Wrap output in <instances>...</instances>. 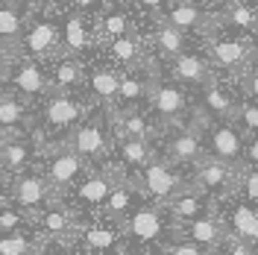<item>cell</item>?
Masks as SVG:
<instances>
[{
	"mask_svg": "<svg viewBox=\"0 0 258 255\" xmlns=\"http://www.w3.org/2000/svg\"><path fill=\"white\" fill-rule=\"evenodd\" d=\"M120 229H123L126 249H147V252H159L161 246L182 238V226L176 217L161 203H150V200L135 208L120 223Z\"/></svg>",
	"mask_w": 258,
	"mask_h": 255,
	"instance_id": "6da1fadb",
	"label": "cell"
},
{
	"mask_svg": "<svg viewBox=\"0 0 258 255\" xmlns=\"http://www.w3.org/2000/svg\"><path fill=\"white\" fill-rule=\"evenodd\" d=\"M129 176L132 173L123 161H109V164H100L94 170H88L80 179V185L74 188V208L82 217H97L103 211V206L109 203L112 191L120 182H126Z\"/></svg>",
	"mask_w": 258,
	"mask_h": 255,
	"instance_id": "7a4b0ae2",
	"label": "cell"
},
{
	"mask_svg": "<svg viewBox=\"0 0 258 255\" xmlns=\"http://www.w3.org/2000/svg\"><path fill=\"white\" fill-rule=\"evenodd\" d=\"M82 217L74 206H64L62 200L44 206L41 211L32 214V226L47 243L56 246H74L80 243V232H82Z\"/></svg>",
	"mask_w": 258,
	"mask_h": 255,
	"instance_id": "3957f363",
	"label": "cell"
},
{
	"mask_svg": "<svg viewBox=\"0 0 258 255\" xmlns=\"http://www.w3.org/2000/svg\"><path fill=\"white\" fill-rule=\"evenodd\" d=\"M132 182H135V188L141 191L144 200L161 203V206L170 203V200H173L176 194H182L185 188H191V179H185L167 159L150 161L144 170L132 173Z\"/></svg>",
	"mask_w": 258,
	"mask_h": 255,
	"instance_id": "277c9868",
	"label": "cell"
},
{
	"mask_svg": "<svg viewBox=\"0 0 258 255\" xmlns=\"http://www.w3.org/2000/svg\"><path fill=\"white\" fill-rule=\"evenodd\" d=\"M47 164H44V176L50 179V185L56 188L59 200L62 194L74 191L80 185V179L88 173V161L82 159L77 150H71V144L62 141L56 147H47Z\"/></svg>",
	"mask_w": 258,
	"mask_h": 255,
	"instance_id": "5b68a950",
	"label": "cell"
},
{
	"mask_svg": "<svg viewBox=\"0 0 258 255\" xmlns=\"http://www.w3.org/2000/svg\"><path fill=\"white\" fill-rule=\"evenodd\" d=\"M238 176H241V167L206 156L200 164H194L191 185H197L200 191H206L214 200H226V197H235L238 191Z\"/></svg>",
	"mask_w": 258,
	"mask_h": 255,
	"instance_id": "8992f818",
	"label": "cell"
},
{
	"mask_svg": "<svg viewBox=\"0 0 258 255\" xmlns=\"http://www.w3.org/2000/svg\"><path fill=\"white\" fill-rule=\"evenodd\" d=\"M112 138H114L112 117H109V123H103V117H88L64 141L71 144V150H77L85 161H103L112 150Z\"/></svg>",
	"mask_w": 258,
	"mask_h": 255,
	"instance_id": "52a82bcc",
	"label": "cell"
},
{
	"mask_svg": "<svg viewBox=\"0 0 258 255\" xmlns=\"http://www.w3.org/2000/svg\"><path fill=\"white\" fill-rule=\"evenodd\" d=\"M6 197H9L12 206L24 208V211H30V214H35V211H41L44 206H50V203L59 200V194L50 185L47 176L32 173V170L18 173L15 179H12V185H9V194H6Z\"/></svg>",
	"mask_w": 258,
	"mask_h": 255,
	"instance_id": "ba28073f",
	"label": "cell"
},
{
	"mask_svg": "<svg viewBox=\"0 0 258 255\" xmlns=\"http://www.w3.org/2000/svg\"><path fill=\"white\" fill-rule=\"evenodd\" d=\"M80 243H82V255H120L126 249L120 223L106 220V217L82 220ZM80 243H77V246H80Z\"/></svg>",
	"mask_w": 258,
	"mask_h": 255,
	"instance_id": "9c48e42d",
	"label": "cell"
},
{
	"mask_svg": "<svg viewBox=\"0 0 258 255\" xmlns=\"http://www.w3.org/2000/svg\"><path fill=\"white\" fill-rule=\"evenodd\" d=\"M217 211H220V217H223L232 238L258 246V206L255 203H246L243 197L235 194V197L217 200Z\"/></svg>",
	"mask_w": 258,
	"mask_h": 255,
	"instance_id": "30bf717a",
	"label": "cell"
},
{
	"mask_svg": "<svg viewBox=\"0 0 258 255\" xmlns=\"http://www.w3.org/2000/svg\"><path fill=\"white\" fill-rule=\"evenodd\" d=\"M206 150H209V156H214V159L229 161L235 167H243L246 135L232 120H217V123H211L206 129Z\"/></svg>",
	"mask_w": 258,
	"mask_h": 255,
	"instance_id": "8fae6325",
	"label": "cell"
},
{
	"mask_svg": "<svg viewBox=\"0 0 258 255\" xmlns=\"http://www.w3.org/2000/svg\"><path fill=\"white\" fill-rule=\"evenodd\" d=\"M21 50L27 59H56L62 56V30L47 18H35L24 27Z\"/></svg>",
	"mask_w": 258,
	"mask_h": 255,
	"instance_id": "7c38bea8",
	"label": "cell"
},
{
	"mask_svg": "<svg viewBox=\"0 0 258 255\" xmlns=\"http://www.w3.org/2000/svg\"><path fill=\"white\" fill-rule=\"evenodd\" d=\"M85 103L77 100L74 94H62V91H56V94L50 97L47 103H44V126L53 129V132H74V129L80 126L82 120H85Z\"/></svg>",
	"mask_w": 258,
	"mask_h": 255,
	"instance_id": "4fadbf2b",
	"label": "cell"
},
{
	"mask_svg": "<svg viewBox=\"0 0 258 255\" xmlns=\"http://www.w3.org/2000/svg\"><path fill=\"white\" fill-rule=\"evenodd\" d=\"M206 156H209L206 138L197 126H179L164 141V159L170 164H200Z\"/></svg>",
	"mask_w": 258,
	"mask_h": 255,
	"instance_id": "5bb4252c",
	"label": "cell"
},
{
	"mask_svg": "<svg viewBox=\"0 0 258 255\" xmlns=\"http://www.w3.org/2000/svg\"><path fill=\"white\" fill-rule=\"evenodd\" d=\"M182 238L194 240V243H200V246H206V249L223 252V246L229 243L232 235H229V229H226L220 211L214 208V211L197 217V220H191V223H182Z\"/></svg>",
	"mask_w": 258,
	"mask_h": 255,
	"instance_id": "9a60e30c",
	"label": "cell"
},
{
	"mask_svg": "<svg viewBox=\"0 0 258 255\" xmlns=\"http://www.w3.org/2000/svg\"><path fill=\"white\" fill-rule=\"evenodd\" d=\"M3 82H9L12 88H18L24 97H38V94L53 91L50 77L32 59H27V56L24 59H15V62L3 71Z\"/></svg>",
	"mask_w": 258,
	"mask_h": 255,
	"instance_id": "2e32d148",
	"label": "cell"
},
{
	"mask_svg": "<svg viewBox=\"0 0 258 255\" xmlns=\"http://www.w3.org/2000/svg\"><path fill=\"white\" fill-rule=\"evenodd\" d=\"M211 62L217 68H223L229 74H241L249 65L255 62V50L249 41H241V38H214L209 44Z\"/></svg>",
	"mask_w": 258,
	"mask_h": 255,
	"instance_id": "e0dca14e",
	"label": "cell"
},
{
	"mask_svg": "<svg viewBox=\"0 0 258 255\" xmlns=\"http://www.w3.org/2000/svg\"><path fill=\"white\" fill-rule=\"evenodd\" d=\"M150 106L161 117V123H179V117L188 109V97L176 82L153 80L150 85Z\"/></svg>",
	"mask_w": 258,
	"mask_h": 255,
	"instance_id": "ac0fdd59",
	"label": "cell"
},
{
	"mask_svg": "<svg viewBox=\"0 0 258 255\" xmlns=\"http://www.w3.org/2000/svg\"><path fill=\"white\" fill-rule=\"evenodd\" d=\"M164 208H167V211L179 220V226H182V223H191L197 217L214 211V208H217V200L209 197L206 191H200L197 185H191V188H185L182 194H176L170 203H164Z\"/></svg>",
	"mask_w": 258,
	"mask_h": 255,
	"instance_id": "d6986e66",
	"label": "cell"
},
{
	"mask_svg": "<svg viewBox=\"0 0 258 255\" xmlns=\"http://www.w3.org/2000/svg\"><path fill=\"white\" fill-rule=\"evenodd\" d=\"M141 203H144V197H141V191L135 188V182H132V176H129L126 182H120V185L112 191L109 203L103 206V211H100L97 217H106V220H114V223H123V220H126Z\"/></svg>",
	"mask_w": 258,
	"mask_h": 255,
	"instance_id": "ffe728a7",
	"label": "cell"
},
{
	"mask_svg": "<svg viewBox=\"0 0 258 255\" xmlns=\"http://www.w3.org/2000/svg\"><path fill=\"white\" fill-rule=\"evenodd\" d=\"M35 159V147L30 138L15 135V138H0V170L6 173H24Z\"/></svg>",
	"mask_w": 258,
	"mask_h": 255,
	"instance_id": "44dd1931",
	"label": "cell"
},
{
	"mask_svg": "<svg viewBox=\"0 0 258 255\" xmlns=\"http://www.w3.org/2000/svg\"><path fill=\"white\" fill-rule=\"evenodd\" d=\"M170 77L176 82H182V85H200V88H206L209 82H214L211 65L203 56H197V53H182L179 59H173Z\"/></svg>",
	"mask_w": 258,
	"mask_h": 255,
	"instance_id": "7402d4cb",
	"label": "cell"
},
{
	"mask_svg": "<svg viewBox=\"0 0 258 255\" xmlns=\"http://www.w3.org/2000/svg\"><path fill=\"white\" fill-rule=\"evenodd\" d=\"M109 117H112V126H114V141L117 138H141V141H150L156 135V129L147 120V114L135 112V109H126V112L109 109Z\"/></svg>",
	"mask_w": 258,
	"mask_h": 255,
	"instance_id": "603a6c76",
	"label": "cell"
},
{
	"mask_svg": "<svg viewBox=\"0 0 258 255\" xmlns=\"http://www.w3.org/2000/svg\"><path fill=\"white\" fill-rule=\"evenodd\" d=\"M85 82V71L74 56H56L53 68H50V85L53 91H62V94H74Z\"/></svg>",
	"mask_w": 258,
	"mask_h": 255,
	"instance_id": "cb8c5ba5",
	"label": "cell"
},
{
	"mask_svg": "<svg viewBox=\"0 0 258 255\" xmlns=\"http://www.w3.org/2000/svg\"><path fill=\"white\" fill-rule=\"evenodd\" d=\"M167 24H173L176 30L182 32H191V30H200L206 32V12L194 3V0H173L170 6H167V15H164Z\"/></svg>",
	"mask_w": 258,
	"mask_h": 255,
	"instance_id": "d4e9b609",
	"label": "cell"
},
{
	"mask_svg": "<svg viewBox=\"0 0 258 255\" xmlns=\"http://www.w3.org/2000/svg\"><path fill=\"white\" fill-rule=\"evenodd\" d=\"M203 109H206L214 120H235L241 103L229 94L226 88H220L217 82H209V85L203 88Z\"/></svg>",
	"mask_w": 258,
	"mask_h": 255,
	"instance_id": "484cf974",
	"label": "cell"
},
{
	"mask_svg": "<svg viewBox=\"0 0 258 255\" xmlns=\"http://www.w3.org/2000/svg\"><path fill=\"white\" fill-rule=\"evenodd\" d=\"M24 126H27V106L18 97L0 91V138L24 135Z\"/></svg>",
	"mask_w": 258,
	"mask_h": 255,
	"instance_id": "4316f807",
	"label": "cell"
},
{
	"mask_svg": "<svg viewBox=\"0 0 258 255\" xmlns=\"http://www.w3.org/2000/svg\"><path fill=\"white\" fill-rule=\"evenodd\" d=\"M44 246H47V240L35 229H21V232L0 235V255H41Z\"/></svg>",
	"mask_w": 258,
	"mask_h": 255,
	"instance_id": "83f0119b",
	"label": "cell"
},
{
	"mask_svg": "<svg viewBox=\"0 0 258 255\" xmlns=\"http://www.w3.org/2000/svg\"><path fill=\"white\" fill-rule=\"evenodd\" d=\"M88 88H91V94L103 106L114 109V103L120 100V74L112 71V68H97V71H91V77H88Z\"/></svg>",
	"mask_w": 258,
	"mask_h": 255,
	"instance_id": "f1b7e54d",
	"label": "cell"
},
{
	"mask_svg": "<svg viewBox=\"0 0 258 255\" xmlns=\"http://www.w3.org/2000/svg\"><path fill=\"white\" fill-rule=\"evenodd\" d=\"M117 159L138 173L150 161H156V150L150 141H141V138H117Z\"/></svg>",
	"mask_w": 258,
	"mask_h": 255,
	"instance_id": "f546056e",
	"label": "cell"
},
{
	"mask_svg": "<svg viewBox=\"0 0 258 255\" xmlns=\"http://www.w3.org/2000/svg\"><path fill=\"white\" fill-rule=\"evenodd\" d=\"M109 56L117 65H123L126 71H135V68H141V62H144V47H141L138 35L129 32V35H120V38L109 41Z\"/></svg>",
	"mask_w": 258,
	"mask_h": 255,
	"instance_id": "4dcf8cb0",
	"label": "cell"
},
{
	"mask_svg": "<svg viewBox=\"0 0 258 255\" xmlns=\"http://www.w3.org/2000/svg\"><path fill=\"white\" fill-rule=\"evenodd\" d=\"M91 44V35L85 30L80 15H64V27H62V56H77Z\"/></svg>",
	"mask_w": 258,
	"mask_h": 255,
	"instance_id": "1f68e13d",
	"label": "cell"
},
{
	"mask_svg": "<svg viewBox=\"0 0 258 255\" xmlns=\"http://www.w3.org/2000/svg\"><path fill=\"white\" fill-rule=\"evenodd\" d=\"M185 44H188V38H185V32L176 30L173 24H161L159 30H156V47L167 56V59H179L182 53H185Z\"/></svg>",
	"mask_w": 258,
	"mask_h": 255,
	"instance_id": "d6a6232c",
	"label": "cell"
},
{
	"mask_svg": "<svg viewBox=\"0 0 258 255\" xmlns=\"http://www.w3.org/2000/svg\"><path fill=\"white\" fill-rule=\"evenodd\" d=\"M129 32H132L129 15L120 12V9H112V12L100 15V21H97V35H100V41H114V38L129 35Z\"/></svg>",
	"mask_w": 258,
	"mask_h": 255,
	"instance_id": "836d02e7",
	"label": "cell"
},
{
	"mask_svg": "<svg viewBox=\"0 0 258 255\" xmlns=\"http://www.w3.org/2000/svg\"><path fill=\"white\" fill-rule=\"evenodd\" d=\"M150 85L153 80L147 77H138L132 71H123L120 74V103H141V100H150Z\"/></svg>",
	"mask_w": 258,
	"mask_h": 255,
	"instance_id": "e575fe53",
	"label": "cell"
},
{
	"mask_svg": "<svg viewBox=\"0 0 258 255\" xmlns=\"http://www.w3.org/2000/svg\"><path fill=\"white\" fill-rule=\"evenodd\" d=\"M21 229H35L32 226V214L24 211V208H18V206H6L0 211V235L21 232Z\"/></svg>",
	"mask_w": 258,
	"mask_h": 255,
	"instance_id": "d590c367",
	"label": "cell"
},
{
	"mask_svg": "<svg viewBox=\"0 0 258 255\" xmlns=\"http://www.w3.org/2000/svg\"><path fill=\"white\" fill-rule=\"evenodd\" d=\"M223 18L232 27H238V30H258V15L246 6V3H241V0H229Z\"/></svg>",
	"mask_w": 258,
	"mask_h": 255,
	"instance_id": "8d00e7d4",
	"label": "cell"
},
{
	"mask_svg": "<svg viewBox=\"0 0 258 255\" xmlns=\"http://www.w3.org/2000/svg\"><path fill=\"white\" fill-rule=\"evenodd\" d=\"M24 35V18L15 6H0V38L3 41H21Z\"/></svg>",
	"mask_w": 258,
	"mask_h": 255,
	"instance_id": "74e56055",
	"label": "cell"
},
{
	"mask_svg": "<svg viewBox=\"0 0 258 255\" xmlns=\"http://www.w3.org/2000/svg\"><path fill=\"white\" fill-rule=\"evenodd\" d=\"M235 126L241 129L243 135H249V138H255L258 135V100H243L238 114H235V120H232Z\"/></svg>",
	"mask_w": 258,
	"mask_h": 255,
	"instance_id": "f35d334b",
	"label": "cell"
},
{
	"mask_svg": "<svg viewBox=\"0 0 258 255\" xmlns=\"http://www.w3.org/2000/svg\"><path fill=\"white\" fill-rule=\"evenodd\" d=\"M238 197H243L246 203H255L258 206V167H241V176H238Z\"/></svg>",
	"mask_w": 258,
	"mask_h": 255,
	"instance_id": "ab89813d",
	"label": "cell"
},
{
	"mask_svg": "<svg viewBox=\"0 0 258 255\" xmlns=\"http://www.w3.org/2000/svg\"><path fill=\"white\" fill-rule=\"evenodd\" d=\"M159 255H220V252L206 249V246H200V243H194V240H188V238H176L173 243L161 246Z\"/></svg>",
	"mask_w": 258,
	"mask_h": 255,
	"instance_id": "60d3db41",
	"label": "cell"
},
{
	"mask_svg": "<svg viewBox=\"0 0 258 255\" xmlns=\"http://www.w3.org/2000/svg\"><path fill=\"white\" fill-rule=\"evenodd\" d=\"M220 255H258V246L246 243V240H238V238H229V243L223 246Z\"/></svg>",
	"mask_w": 258,
	"mask_h": 255,
	"instance_id": "b9f144b4",
	"label": "cell"
},
{
	"mask_svg": "<svg viewBox=\"0 0 258 255\" xmlns=\"http://www.w3.org/2000/svg\"><path fill=\"white\" fill-rule=\"evenodd\" d=\"M243 164H246V167H258V135L246 141V156H243Z\"/></svg>",
	"mask_w": 258,
	"mask_h": 255,
	"instance_id": "7bdbcfd3",
	"label": "cell"
},
{
	"mask_svg": "<svg viewBox=\"0 0 258 255\" xmlns=\"http://www.w3.org/2000/svg\"><path fill=\"white\" fill-rule=\"evenodd\" d=\"M243 85H246L249 97H252V100H258V71H252V74L246 77V82H243Z\"/></svg>",
	"mask_w": 258,
	"mask_h": 255,
	"instance_id": "ee69618b",
	"label": "cell"
},
{
	"mask_svg": "<svg viewBox=\"0 0 258 255\" xmlns=\"http://www.w3.org/2000/svg\"><path fill=\"white\" fill-rule=\"evenodd\" d=\"M71 3H74L77 9H100L103 0H71Z\"/></svg>",
	"mask_w": 258,
	"mask_h": 255,
	"instance_id": "f6af8a7d",
	"label": "cell"
},
{
	"mask_svg": "<svg viewBox=\"0 0 258 255\" xmlns=\"http://www.w3.org/2000/svg\"><path fill=\"white\" fill-rule=\"evenodd\" d=\"M138 3H141L144 9H153V12H156V9H161V6H164L167 0H138Z\"/></svg>",
	"mask_w": 258,
	"mask_h": 255,
	"instance_id": "bcb514c9",
	"label": "cell"
},
{
	"mask_svg": "<svg viewBox=\"0 0 258 255\" xmlns=\"http://www.w3.org/2000/svg\"><path fill=\"white\" fill-rule=\"evenodd\" d=\"M120 255H159V252H147V249H123Z\"/></svg>",
	"mask_w": 258,
	"mask_h": 255,
	"instance_id": "7dc6e473",
	"label": "cell"
},
{
	"mask_svg": "<svg viewBox=\"0 0 258 255\" xmlns=\"http://www.w3.org/2000/svg\"><path fill=\"white\" fill-rule=\"evenodd\" d=\"M41 255H62V252H56V249H53V243H47V246L41 249Z\"/></svg>",
	"mask_w": 258,
	"mask_h": 255,
	"instance_id": "c3c4849f",
	"label": "cell"
},
{
	"mask_svg": "<svg viewBox=\"0 0 258 255\" xmlns=\"http://www.w3.org/2000/svg\"><path fill=\"white\" fill-rule=\"evenodd\" d=\"M6 206H12V203H9V197H6V194H0V211H3Z\"/></svg>",
	"mask_w": 258,
	"mask_h": 255,
	"instance_id": "681fc988",
	"label": "cell"
},
{
	"mask_svg": "<svg viewBox=\"0 0 258 255\" xmlns=\"http://www.w3.org/2000/svg\"><path fill=\"white\" fill-rule=\"evenodd\" d=\"M241 3H255V0H241Z\"/></svg>",
	"mask_w": 258,
	"mask_h": 255,
	"instance_id": "f907efd6",
	"label": "cell"
},
{
	"mask_svg": "<svg viewBox=\"0 0 258 255\" xmlns=\"http://www.w3.org/2000/svg\"><path fill=\"white\" fill-rule=\"evenodd\" d=\"M0 82H3V71H0Z\"/></svg>",
	"mask_w": 258,
	"mask_h": 255,
	"instance_id": "816d5d0a",
	"label": "cell"
}]
</instances>
